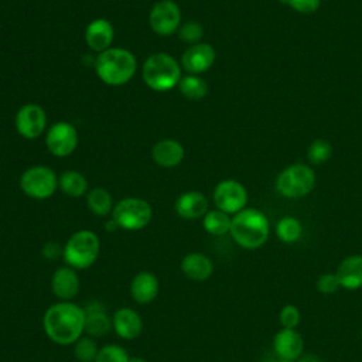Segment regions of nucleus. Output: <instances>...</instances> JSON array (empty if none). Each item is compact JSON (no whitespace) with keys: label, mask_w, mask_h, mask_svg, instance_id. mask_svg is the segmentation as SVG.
<instances>
[{"label":"nucleus","mask_w":362,"mask_h":362,"mask_svg":"<svg viewBox=\"0 0 362 362\" xmlns=\"http://www.w3.org/2000/svg\"><path fill=\"white\" fill-rule=\"evenodd\" d=\"M315 287L321 294L329 296V294L337 293L341 288V284H339V280L335 273H324L317 279Z\"/></svg>","instance_id":"34"},{"label":"nucleus","mask_w":362,"mask_h":362,"mask_svg":"<svg viewBox=\"0 0 362 362\" xmlns=\"http://www.w3.org/2000/svg\"><path fill=\"white\" fill-rule=\"evenodd\" d=\"M45 335L57 345H72L85 332V308L71 301L49 305L42 315Z\"/></svg>","instance_id":"1"},{"label":"nucleus","mask_w":362,"mask_h":362,"mask_svg":"<svg viewBox=\"0 0 362 362\" xmlns=\"http://www.w3.org/2000/svg\"><path fill=\"white\" fill-rule=\"evenodd\" d=\"M181 11L175 1L160 0L157 1L148 16L150 27L160 35H171L180 28Z\"/></svg>","instance_id":"10"},{"label":"nucleus","mask_w":362,"mask_h":362,"mask_svg":"<svg viewBox=\"0 0 362 362\" xmlns=\"http://www.w3.org/2000/svg\"><path fill=\"white\" fill-rule=\"evenodd\" d=\"M129 359L130 356L123 346L107 344L99 349L95 362H129Z\"/></svg>","instance_id":"31"},{"label":"nucleus","mask_w":362,"mask_h":362,"mask_svg":"<svg viewBox=\"0 0 362 362\" xmlns=\"http://www.w3.org/2000/svg\"><path fill=\"white\" fill-rule=\"evenodd\" d=\"M174 209L182 219H198L208 212V199L199 191H188L177 198Z\"/></svg>","instance_id":"20"},{"label":"nucleus","mask_w":362,"mask_h":362,"mask_svg":"<svg viewBox=\"0 0 362 362\" xmlns=\"http://www.w3.org/2000/svg\"><path fill=\"white\" fill-rule=\"evenodd\" d=\"M45 144L55 157L71 156L78 146L76 129L68 122H58L48 129Z\"/></svg>","instance_id":"11"},{"label":"nucleus","mask_w":362,"mask_h":362,"mask_svg":"<svg viewBox=\"0 0 362 362\" xmlns=\"http://www.w3.org/2000/svg\"><path fill=\"white\" fill-rule=\"evenodd\" d=\"M212 198L216 209L228 215H235L246 208L247 191L245 185L236 180H223L216 184Z\"/></svg>","instance_id":"9"},{"label":"nucleus","mask_w":362,"mask_h":362,"mask_svg":"<svg viewBox=\"0 0 362 362\" xmlns=\"http://www.w3.org/2000/svg\"><path fill=\"white\" fill-rule=\"evenodd\" d=\"M100 240L98 235L89 229L76 230L64 245L62 257L66 266L75 270L90 267L99 257Z\"/></svg>","instance_id":"5"},{"label":"nucleus","mask_w":362,"mask_h":362,"mask_svg":"<svg viewBox=\"0 0 362 362\" xmlns=\"http://www.w3.org/2000/svg\"><path fill=\"white\" fill-rule=\"evenodd\" d=\"M89 211L96 216H105L113 209L112 195L102 187L93 188L86 198Z\"/></svg>","instance_id":"27"},{"label":"nucleus","mask_w":362,"mask_h":362,"mask_svg":"<svg viewBox=\"0 0 362 362\" xmlns=\"http://www.w3.org/2000/svg\"><path fill=\"white\" fill-rule=\"evenodd\" d=\"M178 88L181 95L191 100H199L205 98L208 93L206 82L201 76L192 74L181 78L178 82Z\"/></svg>","instance_id":"28"},{"label":"nucleus","mask_w":362,"mask_h":362,"mask_svg":"<svg viewBox=\"0 0 362 362\" xmlns=\"http://www.w3.org/2000/svg\"><path fill=\"white\" fill-rule=\"evenodd\" d=\"M20 187L23 192L33 199H47L55 192L58 178L49 167L34 165L21 174Z\"/></svg>","instance_id":"8"},{"label":"nucleus","mask_w":362,"mask_h":362,"mask_svg":"<svg viewBox=\"0 0 362 362\" xmlns=\"http://www.w3.org/2000/svg\"><path fill=\"white\" fill-rule=\"evenodd\" d=\"M185 156L182 144L174 139H164L154 144L151 150V157L160 167L171 168L178 165Z\"/></svg>","instance_id":"22"},{"label":"nucleus","mask_w":362,"mask_h":362,"mask_svg":"<svg viewBox=\"0 0 362 362\" xmlns=\"http://www.w3.org/2000/svg\"><path fill=\"white\" fill-rule=\"evenodd\" d=\"M151 218V205L136 197L120 199L112 209V219L117 228L124 230H140L150 223Z\"/></svg>","instance_id":"7"},{"label":"nucleus","mask_w":362,"mask_h":362,"mask_svg":"<svg viewBox=\"0 0 362 362\" xmlns=\"http://www.w3.org/2000/svg\"><path fill=\"white\" fill-rule=\"evenodd\" d=\"M47 126V115L37 103L23 105L16 115V129L24 139H37Z\"/></svg>","instance_id":"12"},{"label":"nucleus","mask_w":362,"mask_h":362,"mask_svg":"<svg viewBox=\"0 0 362 362\" xmlns=\"http://www.w3.org/2000/svg\"><path fill=\"white\" fill-rule=\"evenodd\" d=\"M332 154V146L325 139H315L307 150V158L311 164L320 165L325 163Z\"/></svg>","instance_id":"29"},{"label":"nucleus","mask_w":362,"mask_h":362,"mask_svg":"<svg viewBox=\"0 0 362 362\" xmlns=\"http://www.w3.org/2000/svg\"><path fill=\"white\" fill-rule=\"evenodd\" d=\"M361 337H362V329H361Z\"/></svg>","instance_id":"39"},{"label":"nucleus","mask_w":362,"mask_h":362,"mask_svg":"<svg viewBox=\"0 0 362 362\" xmlns=\"http://www.w3.org/2000/svg\"><path fill=\"white\" fill-rule=\"evenodd\" d=\"M280 1L301 14H311L317 11L321 4V0H280Z\"/></svg>","instance_id":"35"},{"label":"nucleus","mask_w":362,"mask_h":362,"mask_svg":"<svg viewBox=\"0 0 362 362\" xmlns=\"http://www.w3.org/2000/svg\"><path fill=\"white\" fill-rule=\"evenodd\" d=\"M62 253H64V247H61L55 242H48L42 247V256L48 260H57L62 256Z\"/></svg>","instance_id":"36"},{"label":"nucleus","mask_w":362,"mask_h":362,"mask_svg":"<svg viewBox=\"0 0 362 362\" xmlns=\"http://www.w3.org/2000/svg\"><path fill=\"white\" fill-rule=\"evenodd\" d=\"M301 313L297 305L286 304L279 313V322L281 328H296L300 324Z\"/></svg>","instance_id":"33"},{"label":"nucleus","mask_w":362,"mask_h":362,"mask_svg":"<svg viewBox=\"0 0 362 362\" xmlns=\"http://www.w3.org/2000/svg\"><path fill=\"white\" fill-rule=\"evenodd\" d=\"M112 329V320L106 308L99 301L89 303L85 307V332L89 337H103Z\"/></svg>","instance_id":"23"},{"label":"nucleus","mask_w":362,"mask_h":362,"mask_svg":"<svg viewBox=\"0 0 362 362\" xmlns=\"http://www.w3.org/2000/svg\"><path fill=\"white\" fill-rule=\"evenodd\" d=\"M300 362H320L315 356H313V355H307L305 358H303Z\"/></svg>","instance_id":"37"},{"label":"nucleus","mask_w":362,"mask_h":362,"mask_svg":"<svg viewBox=\"0 0 362 362\" xmlns=\"http://www.w3.org/2000/svg\"><path fill=\"white\" fill-rule=\"evenodd\" d=\"M99 348L92 337H81L74 344V354L79 362H95Z\"/></svg>","instance_id":"30"},{"label":"nucleus","mask_w":362,"mask_h":362,"mask_svg":"<svg viewBox=\"0 0 362 362\" xmlns=\"http://www.w3.org/2000/svg\"><path fill=\"white\" fill-rule=\"evenodd\" d=\"M95 69L102 82L110 86H120L134 76L137 61L126 48H107L99 52Z\"/></svg>","instance_id":"3"},{"label":"nucleus","mask_w":362,"mask_h":362,"mask_svg":"<svg viewBox=\"0 0 362 362\" xmlns=\"http://www.w3.org/2000/svg\"><path fill=\"white\" fill-rule=\"evenodd\" d=\"M113 37V25L105 18H96L90 21L85 30V42L92 51L96 52H102L110 48Z\"/></svg>","instance_id":"19"},{"label":"nucleus","mask_w":362,"mask_h":362,"mask_svg":"<svg viewBox=\"0 0 362 362\" xmlns=\"http://www.w3.org/2000/svg\"><path fill=\"white\" fill-rule=\"evenodd\" d=\"M129 362H147L144 358H139V356H134V358H130Z\"/></svg>","instance_id":"38"},{"label":"nucleus","mask_w":362,"mask_h":362,"mask_svg":"<svg viewBox=\"0 0 362 362\" xmlns=\"http://www.w3.org/2000/svg\"><path fill=\"white\" fill-rule=\"evenodd\" d=\"M216 54L212 45L206 42H198L187 48L181 57L182 68L195 75L208 71L215 62Z\"/></svg>","instance_id":"14"},{"label":"nucleus","mask_w":362,"mask_h":362,"mask_svg":"<svg viewBox=\"0 0 362 362\" xmlns=\"http://www.w3.org/2000/svg\"><path fill=\"white\" fill-rule=\"evenodd\" d=\"M112 328L122 339H136L143 331V320L139 313L130 307H122L112 317Z\"/></svg>","instance_id":"15"},{"label":"nucleus","mask_w":362,"mask_h":362,"mask_svg":"<svg viewBox=\"0 0 362 362\" xmlns=\"http://www.w3.org/2000/svg\"><path fill=\"white\" fill-rule=\"evenodd\" d=\"M314 170L303 163L286 167L276 178L277 192L288 199H298L308 195L315 187Z\"/></svg>","instance_id":"6"},{"label":"nucleus","mask_w":362,"mask_h":362,"mask_svg":"<svg viewBox=\"0 0 362 362\" xmlns=\"http://www.w3.org/2000/svg\"><path fill=\"white\" fill-rule=\"evenodd\" d=\"M303 235V225L294 216H283L276 223V236L280 242L291 245L300 240Z\"/></svg>","instance_id":"26"},{"label":"nucleus","mask_w":362,"mask_h":362,"mask_svg":"<svg viewBox=\"0 0 362 362\" xmlns=\"http://www.w3.org/2000/svg\"><path fill=\"white\" fill-rule=\"evenodd\" d=\"M230 221L232 218L226 212L221 209H212L204 215L202 226L206 233L212 236H222L229 233Z\"/></svg>","instance_id":"25"},{"label":"nucleus","mask_w":362,"mask_h":362,"mask_svg":"<svg viewBox=\"0 0 362 362\" xmlns=\"http://www.w3.org/2000/svg\"><path fill=\"white\" fill-rule=\"evenodd\" d=\"M274 355L286 362H296L304 351V339L296 328H280L273 337Z\"/></svg>","instance_id":"13"},{"label":"nucleus","mask_w":362,"mask_h":362,"mask_svg":"<svg viewBox=\"0 0 362 362\" xmlns=\"http://www.w3.org/2000/svg\"><path fill=\"white\" fill-rule=\"evenodd\" d=\"M178 35L181 41L194 45L198 44L199 40L204 37V28L197 21H188L178 28Z\"/></svg>","instance_id":"32"},{"label":"nucleus","mask_w":362,"mask_h":362,"mask_svg":"<svg viewBox=\"0 0 362 362\" xmlns=\"http://www.w3.org/2000/svg\"><path fill=\"white\" fill-rule=\"evenodd\" d=\"M181 272L192 281H205L214 273V263L206 255L191 252L182 257Z\"/></svg>","instance_id":"21"},{"label":"nucleus","mask_w":362,"mask_h":362,"mask_svg":"<svg viewBox=\"0 0 362 362\" xmlns=\"http://www.w3.org/2000/svg\"><path fill=\"white\" fill-rule=\"evenodd\" d=\"M339 284L345 290H358L362 287V255H349L344 257L335 272Z\"/></svg>","instance_id":"18"},{"label":"nucleus","mask_w":362,"mask_h":362,"mask_svg":"<svg viewBox=\"0 0 362 362\" xmlns=\"http://www.w3.org/2000/svg\"><path fill=\"white\" fill-rule=\"evenodd\" d=\"M58 187L65 195L71 198H79L85 194L88 188V181L79 171L68 170L62 173L58 178Z\"/></svg>","instance_id":"24"},{"label":"nucleus","mask_w":362,"mask_h":362,"mask_svg":"<svg viewBox=\"0 0 362 362\" xmlns=\"http://www.w3.org/2000/svg\"><path fill=\"white\" fill-rule=\"evenodd\" d=\"M160 284L154 273L143 270L139 272L130 283V296L139 304H148L158 296Z\"/></svg>","instance_id":"17"},{"label":"nucleus","mask_w":362,"mask_h":362,"mask_svg":"<svg viewBox=\"0 0 362 362\" xmlns=\"http://www.w3.org/2000/svg\"><path fill=\"white\" fill-rule=\"evenodd\" d=\"M229 233L238 246L256 250L267 242L270 223L260 209L245 208L232 216Z\"/></svg>","instance_id":"2"},{"label":"nucleus","mask_w":362,"mask_h":362,"mask_svg":"<svg viewBox=\"0 0 362 362\" xmlns=\"http://www.w3.org/2000/svg\"><path fill=\"white\" fill-rule=\"evenodd\" d=\"M79 276L69 266L58 267L51 277V290L61 301H71L79 291Z\"/></svg>","instance_id":"16"},{"label":"nucleus","mask_w":362,"mask_h":362,"mask_svg":"<svg viewBox=\"0 0 362 362\" xmlns=\"http://www.w3.org/2000/svg\"><path fill=\"white\" fill-rule=\"evenodd\" d=\"M141 74L146 85L157 92L173 89L181 79V68L178 62L164 52L150 55L143 64Z\"/></svg>","instance_id":"4"}]
</instances>
